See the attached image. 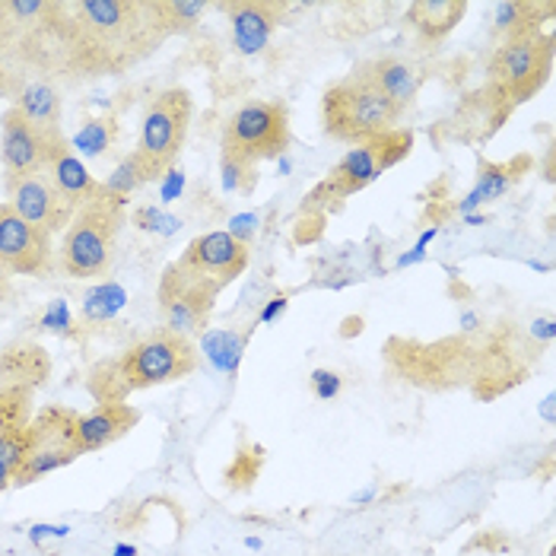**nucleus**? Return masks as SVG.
<instances>
[{
    "label": "nucleus",
    "mask_w": 556,
    "mask_h": 556,
    "mask_svg": "<svg viewBox=\"0 0 556 556\" xmlns=\"http://www.w3.org/2000/svg\"><path fill=\"white\" fill-rule=\"evenodd\" d=\"M198 366V343L160 328L130 343L125 353L96 363L86 379V391L96 404H125L134 391L181 382L194 376Z\"/></svg>",
    "instance_id": "obj_2"
},
{
    "label": "nucleus",
    "mask_w": 556,
    "mask_h": 556,
    "mask_svg": "<svg viewBox=\"0 0 556 556\" xmlns=\"http://www.w3.org/2000/svg\"><path fill=\"white\" fill-rule=\"evenodd\" d=\"M122 302H125V293H122L118 287L105 283V287H99V290H92V293L86 296V318H89V321H99V318L112 315Z\"/></svg>",
    "instance_id": "obj_33"
},
{
    "label": "nucleus",
    "mask_w": 556,
    "mask_h": 556,
    "mask_svg": "<svg viewBox=\"0 0 556 556\" xmlns=\"http://www.w3.org/2000/svg\"><path fill=\"white\" fill-rule=\"evenodd\" d=\"M556 3H534V0H503L493 7V36L500 42L518 39L528 33H541L544 23H551Z\"/></svg>",
    "instance_id": "obj_23"
},
{
    "label": "nucleus",
    "mask_w": 556,
    "mask_h": 556,
    "mask_svg": "<svg viewBox=\"0 0 556 556\" xmlns=\"http://www.w3.org/2000/svg\"><path fill=\"white\" fill-rule=\"evenodd\" d=\"M353 74H359L366 84H372L388 102L404 115L417 96H420V86H424V74L420 67L410 61V58H401V54H382V58H369L363 64L353 67Z\"/></svg>",
    "instance_id": "obj_17"
},
{
    "label": "nucleus",
    "mask_w": 556,
    "mask_h": 556,
    "mask_svg": "<svg viewBox=\"0 0 556 556\" xmlns=\"http://www.w3.org/2000/svg\"><path fill=\"white\" fill-rule=\"evenodd\" d=\"M528 166H531L528 156H518L513 163H500V166L483 163V166H480V178H477V188L468 194L465 207H473V204H483V201H493V198L506 194L515 181L528 172Z\"/></svg>",
    "instance_id": "obj_25"
},
{
    "label": "nucleus",
    "mask_w": 556,
    "mask_h": 556,
    "mask_svg": "<svg viewBox=\"0 0 556 556\" xmlns=\"http://www.w3.org/2000/svg\"><path fill=\"white\" fill-rule=\"evenodd\" d=\"M401 118L404 115L388 102L386 96L353 71L334 86H328L325 99H321L325 134L346 147H356V143H366V140H376L382 134L397 130Z\"/></svg>",
    "instance_id": "obj_6"
},
{
    "label": "nucleus",
    "mask_w": 556,
    "mask_h": 556,
    "mask_svg": "<svg viewBox=\"0 0 556 556\" xmlns=\"http://www.w3.org/2000/svg\"><path fill=\"white\" fill-rule=\"evenodd\" d=\"M214 10L229 16L232 45L242 54H257L277 33L280 20L287 13V3H280V0H223V3H214Z\"/></svg>",
    "instance_id": "obj_16"
},
{
    "label": "nucleus",
    "mask_w": 556,
    "mask_h": 556,
    "mask_svg": "<svg viewBox=\"0 0 556 556\" xmlns=\"http://www.w3.org/2000/svg\"><path fill=\"white\" fill-rule=\"evenodd\" d=\"M223 293V287H216L214 280L201 277L198 270L185 267L181 261H172L169 267L160 277V321L172 334L181 338H198L207 331V321L214 315L216 296Z\"/></svg>",
    "instance_id": "obj_10"
},
{
    "label": "nucleus",
    "mask_w": 556,
    "mask_h": 556,
    "mask_svg": "<svg viewBox=\"0 0 556 556\" xmlns=\"http://www.w3.org/2000/svg\"><path fill=\"white\" fill-rule=\"evenodd\" d=\"M13 109L23 112V118L39 128L48 137H61V92L58 86L33 80V84H20L13 92Z\"/></svg>",
    "instance_id": "obj_22"
},
{
    "label": "nucleus",
    "mask_w": 556,
    "mask_h": 556,
    "mask_svg": "<svg viewBox=\"0 0 556 556\" xmlns=\"http://www.w3.org/2000/svg\"><path fill=\"white\" fill-rule=\"evenodd\" d=\"M137 424H140V410L130 407L128 401L125 404H96L92 410L77 414V427H74L77 448H80V455L109 448L118 439H125L130 429H137Z\"/></svg>",
    "instance_id": "obj_18"
},
{
    "label": "nucleus",
    "mask_w": 556,
    "mask_h": 556,
    "mask_svg": "<svg viewBox=\"0 0 556 556\" xmlns=\"http://www.w3.org/2000/svg\"><path fill=\"white\" fill-rule=\"evenodd\" d=\"M465 0H414L407 7V23L424 45H439L465 20Z\"/></svg>",
    "instance_id": "obj_20"
},
{
    "label": "nucleus",
    "mask_w": 556,
    "mask_h": 556,
    "mask_svg": "<svg viewBox=\"0 0 556 556\" xmlns=\"http://www.w3.org/2000/svg\"><path fill=\"white\" fill-rule=\"evenodd\" d=\"M122 226H125V201L99 188V194L86 201L84 207H77L71 226L64 229V239L58 249V267L77 280L105 277L115 261Z\"/></svg>",
    "instance_id": "obj_4"
},
{
    "label": "nucleus",
    "mask_w": 556,
    "mask_h": 556,
    "mask_svg": "<svg viewBox=\"0 0 556 556\" xmlns=\"http://www.w3.org/2000/svg\"><path fill=\"white\" fill-rule=\"evenodd\" d=\"M191 112H194L191 92L181 86H169L147 102L134 156L150 181L163 178L178 163L185 140H188V128H191Z\"/></svg>",
    "instance_id": "obj_8"
},
{
    "label": "nucleus",
    "mask_w": 556,
    "mask_h": 556,
    "mask_svg": "<svg viewBox=\"0 0 556 556\" xmlns=\"http://www.w3.org/2000/svg\"><path fill=\"white\" fill-rule=\"evenodd\" d=\"M48 178L54 181V188L74 204V207H84L86 201H92L102 188V181L86 169V163L74 153L71 147V137H61L51 150V160H48Z\"/></svg>",
    "instance_id": "obj_19"
},
{
    "label": "nucleus",
    "mask_w": 556,
    "mask_h": 556,
    "mask_svg": "<svg viewBox=\"0 0 556 556\" xmlns=\"http://www.w3.org/2000/svg\"><path fill=\"white\" fill-rule=\"evenodd\" d=\"M118 134H122L118 115H96V118H86L80 130L71 137V147L77 156L102 160L118 147Z\"/></svg>",
    "instance_id": "obj_24"
},
{
    "label": "nucleus",
    "mask_w": 556,
    "mask_h": 556,
    "mask_svg": "<svg viewBox=\"0 0 556 556\" xmlns=\"http://www.w3.org/2000/svg\"><path fill=\"white\" fill-rule=\"evenodd\" d=\"M74 427H77V410L61 407V404L42 407L29 424V448H26V458L16 471L13 486H29L48 473L74 465L80 458Z\"/></svg>",
    "instance_id": "obj_11"
},
{
    "label": "nucleus",
    "mask_w": 556,
    "mask_h": 556,
    "mask_svg": "<svg viewBox=\"0 0 556 556\" xmlns=\"http://www.w3.org/2000/svg\"><path fill=\"white\" fill-rule=\"evenodd\" d=\"M33 388L0 386V432H23L33 424Z\"/></svg>",
    "instance_id": "obj_26"
},
{
    "label": "nucleus",
    "mask_w": 556,
    "mask_h": 556,
    "mask_svg": "<svg viewBox=\"0 0 556 556\" xmlns=\"http://www.w3.org/2000/svg\"><path fill=\"white\" fill-rule=\"evenodd\" d=\"M29 448V427L23 432H0V493L16 483V471Z\"/></svg>",
    "instance_id": "obj_29"
},
{
    "label": "nucleus",
    "mask_w": 556,
    "mask_h": 556,
    "mask_svg": "<svg viewBox=\"0 0 556 556\" xmlns=\"http://www.w3.org/2000/svg\"><path fill=\"white\" fill-rule=\"evenodd\" d=\"M554 71V36L551 33H528L518 39H506L493 48L486 74L490 89L509 105L528 102L541 86L547 84Z\"/></svg>",
    "instance_id": "obj_9"
},
{
    "label": "nucleus",
    "mask_w": 556,
    "mask_h": 556,
    "mask_svg": "<svg viewBox=\"0 0 556 556\" xmlns=\"http://www.w3.org/2000/svg\"><path fill=\"white\" fill-rule=\"evenodd\" d=\"M290 147V112L283 102H245L223 125V185L229 191H252L257 185V166L283 156Z\"/></svg>",
    "instance_id": "obj_3"
},
{
    "label": "nucleus",
    "mask_w": 556,
    "mask_h": 556,
    "mask_svg": "<svg viewBox=\"0 0 556 556\" xmlns=\"http://www.w3.org/2000/svg\"><path fill=\"white\" fill-rule=\"evenodd\" d=\"M178 261L226 290L229 283H236L245 274V267L252 261V249L245 242H239L236 236H229L226 229H214V232L191 239Z\"/></svg>",
    "instance_id": "obj_15"
},
{
    "label": "nucleus",
    "mask_w": 556,
    "mask_h": 556,
    "mask_svg": "<svg viewBox=\"0 0 556 556\" xmlns=\"http://www.w3.org/2000/svg\"><path fill=\"white\" fill-rule=\"evenodd\" d=\"M386 356L397 379H404L414 388H427V391H452V388L471 386L480 366V350L458 338H445L435 343L394 338L388 343Z\"/></svg>",
    "instance_id": "obj_7"
},
{
    "label": "nucleus",
    "mask_w": 556,
    "mask_h": 556,
    "mask_svg": "<svg viewBox=\"0 0 556 556\" xmlns=\"http://www.w3.org/2000/svg\"><path fill=\"white\" fill-rule=\"evenodd\" d=\"M312 391L321 397V401H328V397H334L338 391H341V379H338V372H328V369H315L312 372Z\"/></svg>",
    "instance_id": "obj_35"
},
{
    "label": "nucleus",
    "mask_w": 556,
    "mask_h": 556,
    "mask_svg": "<svg viewBox=\"0 0 556 556\" xmlns=\"http://www.w3.org/2000/svg\"><path fill=\"white\" fill-rule=\"evenodd\" d=\"M261 468H264V445H257V442H242L239 452L232 455L229 468L223 471V483H226L229 490H236V493L252 490L257 483V477H261Z\"/></svg>",
    "instance_id": "obj_27"
},
{
    "label": "nucleus",
    "mask_w": 556,
    "mask_h": 556,
    "mask_svg": "<svg viewBox=\"0 0 556 556\" xmlns=\"http://www.w3.org/2000/svg\"><path fill=\"white\" fill-rule=\"evenodd\" d=\"M7 293H10V274H3V270H0V300H3Z\"/></svg>",
    "instance_id": "obj_37"
},
{
    "label": "nucleus",
    "mask_w": 556,
    "mask_h": 556,
    "mask_svg": "<svg viewBox=\"0 0 556 556\" xmlns=\"http://www.w3.org/2000/svg\"><path fill=\"white\" fill-rule=\"evenodd\" d=\"M23 80H16V74H10V71H0V96H13L16 89H20Z\"/></svg>",
    "instance_id": "obj_36"
},
{
    "label": "nucleus",
    "mask_w": 556,
    "mask_h": 556,
    "mask_svg": "<svg viewBox=\"0 0 556 556\" xmlns=\"http://www.w3.org/2000/svg\"><path fill=\"white\" fill-rule=\"evenodd\" d=\"M160 13H163L169 36H185V33L198 29L201 16L207 13V3H201V0H160Z\"/></svg>",
    "instance_id": "obj_28"
},
{
    "label": "nucleus",
    "mask_w": 556,
    "mask_h": 556,
    "mask_svg": "<svg viewBox=\"0 0 556 556\" xmlns=\"http://www.w3.org/2000/svg\"><path fill=\"white\" fill-rule=\"evenodd\" d=\"M61 137H48L39 128H33L23 118V112L10 105L0 115V163H3V178L36 175V172L48 169L51 150H54V143Z\"/></svg>",
    "instance_id": "obj_14"
},
{
    "label": "nucleus",
    "mask_w": 556,
    "mask_h": 556,
    "mask_svg": "<svg viewBox=\"0 0 556 556\" xmlns=\"http://www.w3.org/2000/svg\"><path fill=\"white\" fill-rule=\"evenodd\" d=\"M3 191H7V204L23 216L26 223L42 229L45 236L64 232L71 226L74 214H77V207L54 188L48 172L3 178Z\"/></svg>",
    "instance_id": "obj_12"
},
{
    "label": "nucleus",
    "mask_w": 556,
    "mask_h": 556,
    "mask_svg": "<svg viewBox=\"0 0 556 556\" xmlns=\"http://www.w3.org/2000/svg\"><path fill=\"white\" fill-rule=\"evenodd\" d=\"M39 328L51 331V334H61V338H77V325H74V315L67 308L64 300H54L39 318Z\"/></svg>",
    "instance_id": "obj_32"
},
{
    "label": "nucleus",
    "mask_w": 556,
    "mask_h": 556,
    "mask_svg": "<svg viewBox=\"0 0 556 556\" xmlns=\"http://www.w3.org/2000/svg\"><path fill=\"white\" fill-rule=\"evenodd\" d=\"M410 150H414V134L404 128L350 147L338 160V166L308 191L302 214H328L331 207H341L346 198L359 194L363 188L379 181L388 169H394L401 160H407Z\"/></svg>",
    "instance_id": "obj_5"
},
{
    "label": "nucleus",
    "mask_w": 556,
    "mask_h": 556,
    "mask_svg": "<svg viewBox=\"0 0 556 556\" xmlns=\"http://www.w3.org/2000/svg\"><path fill=\"white\" fill-rule=\"evenodd\" d=\"M13 64H20V33L7 13V3L0 0V71L13 74Z\"/></svg>",
    "instance_id": "obj_31"
},
{
    "label": "nucleus",
    "mask_w": 556,
    "mask_h": 556,
    "mask_svg": "<svg viewBox=\"0 0 556 556\" xmlns=\"http://www.w3.org/2000/svg\"><path fill=\"white\" fill-rule=\"evenodd\" d=\"M51 376V356L39 343L16 341L7 350H0V386L42 388Z\"/></svg>",
    "instance_id": "obj_21"
},
{
    "label": "nucleus",
    "mask_w": 556,
    "mask_h": 556,
    "mask_svg": "<svg viewBox=\"0 0 556 556\" xmlns=\"http://www.w3.org/2000/svg\"><path fill=\"white\" fill-rule=\"evenodd\" d=\"M169 39L160 0H45L20 39V64L67 80L122 77Z\"/></svg>",
    "instance_id": "obj_1"
},
{
    "label": "nucleus",
    "mask_w": 556,
    "mask_h": 556,
    "mask_svg": "<svg viewBox=\"0 0 556 556\" xmlns=\"http://www.w3.org/2000/svg\"><path fill=\"white\" fill-rule=\"evenodd\" d=\"M143 185H150V178H147V172H143L140 163H137V156H134V153H128V156L112 169V175L102 181V188H105L112 198L125 201V204H128L130 194H134L137 188H143Z\"/></svg>",
    "instance_id": "obj_30"
},
{
    "label": "nucleus",
    "mask_w": 556,
    "mask_h": 556,
    "mask_svg": "<svg viewBox=\"0 0 556 556\" xmlns=\"http://www.w3.org/2000/svg\"><path fill=\"white\" fill-rule=\"evenodd\" d=\"M509 547H513V541L503 531H477L465 544V551H486V554H503Z\"/></svg>",
    "instance_id": "obj_34"
},
{
    "label": "nucleus",
    "mask_w": 556,
    "mask_h": 556,
    "mask_svg": "<svg viewBox=\"0 0 556 556\" xmlns=\"http://www.w3.org/2000/svg\"><path fill=\"white\" fill-rule=\"evenodd\" d=\"M51 236L16 214L7 201L0 204V270L10 277H45L54 270Z\"/></svg>",
    "instance_id": "obj_13"
}]
</instances>
